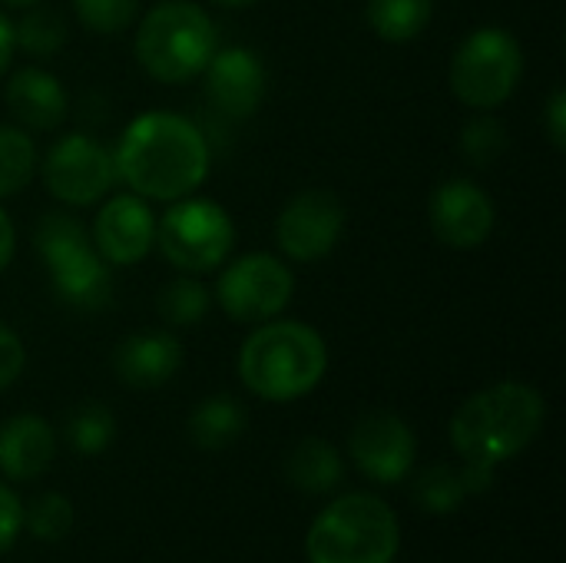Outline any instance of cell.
<instances>
[{
    "instance_id": "1",
    "label": "cell",
    "mask_w": 566,
    "mask_h": 563,
    "mask_svg": "<svg viewBox=\"0 0 566 563\" xmlns=\"http://www.w3.org/2000/svg\"><path fill=\"white\" fill-rule=\"evenodd\" d=\"M113 163L116 176L136 196L176 202L206 183L212 153L192 119L176 113H143L123 129Z\"/></svg>"
},
{
    "instance_id": "2",
    "label": "cell",
    "mask_w": 566,
    "mask_h": 563,
    "mask_svg": "<svg viewBox=\"0 0 566 563\" xmlns=\"http://www.w3.org/2000/svg\"><path fill=\"white\" fill-rule=\"evenodd\" d=\"M544 418L547 405L537 388L524 382H501L471 395L458 408L451 441L468 465L497 468L541 435Z\"/></svg>"
},
{
    "instance_id": "3",
    "label": "cell",
    "mask_w": 566,
    "mask_h": 563,
    "mask_svg": "<svg viewBox=\"0 0 566 563\" xmlns=\"http://www.w3.org/2000/svg\"><path fill=\"white\" fill-rule=\"evenodd\" d=\"M328 368L325 338L305 322H262L239 352L242 385L265 402L308 395Z\"/></svg>"
},
{
    "instance_id": "4",
    "label": "cell",
    "mask_w": 566,
    "mask_h": 563,
    "mask_svg": "<svg viewBox=\"0 0 566 563\" xmlns=\"http://www.w3.org/2000/svg\"><path fill=\"white\" fill-rule=\"evenodd\" d=\"M216 50V23L192 0H163L149 7L136 30V60L159 83L176 86L196 80Z\"/></svg>"
},
{
    "instance_id": "5",
    "label": "cell",
    "mask_w": 566,
    "mask_h": 563,
    "mask_svg": "<svg viewBox=\"0 0 566 563\" xmlns=\"http://www.w3.org/2000/svg\"><path fill=\"white\" fill-rule=\"evenodd\" d=\"M398 518L375 494L332 501L308 531L312 563H391L398 554Z\"/></svg>"
},
{
    "instance_id": "6",
    "label": "cell",
    "mask_w": 566,
    "mask_h": 563,
    "mask_svg": "<svg viewBox=\"0 0 566 563\" xmlns=\"http://www.w3.org/2000/svg\"><path fill=\"white\" fill-rule=\"evenodd\" d=\"M33 246L46 262L56 299L80 312H99L109 305L113 279L109 265L96 252L86 229L66 212H46L33 229Z\"/></svg>"
},
{
    "instance_id": "7",
    "label": "cell",
    "mask_w": 566,
    "mask_h": 563,
    "mask_svg": "<svg viewBox=\"0 0 566 563\" xmlns=\"http://www.w3.org/2000/svg\"><path fill=\"white\" fill-rule=\"evenodd\" d=\"M524 73V50L504 27L474 30L451 60V90L471 110H494L507 103Z\"/></svg>"
},
{
    "instance_id": "8",
    "label": "cell",
    "mask_w": 566,
    "mask_h": 563,
    "mask_svg": "<svg viewBox=\"0 0 566 563\" xmlns=\"http://www.w3.org/2000/svg\"><path fill=\"white\" fill-rule=\"evenodd\" d=\"M156 246L172 269L202 275L229 259L235 226L212 199H176V206H169V212L156 222Z\"/></svg>"
},
{
    "instance_id": "9",
    "label": "cell",
    "mask_w": 566,
    "mask_h": 563,
    "mask_svg": "<svg viewBox=\"0 0 566 563\" xmlns=\"http://www.w3.org/2000/svg\"><path fill=\"white\" fill-rule=\"evenodd\" d=\"M295 292V275L292 269L269 256V252H252L235 259L229 269H222L216 282V299L222 312L232 322L245 325H262L275 319Z\"/></svg>"
},
{
    "instance_id": "10",
    "label": "cell",
    "mask_w": 566,
    "mask_h": 563,
    "mask_svg": "<svg viewBox=\"0 0 566 563\" xmlns=\"http://www.w3.org/2000/svg\"><path fill=\"white\" fill-rule=\"evenodd\" d=\"M116 183L113 153L83 133H70L56 139L43 159V186L63 206H93Z\"/></svg>"
},
{
    "instance_id": "11",
    "label": "cell",
    "mask_w": 566,
    "mask_h": 563,
    "mask_svg": "<svg viewBox=\"0 0 566 563\" xmlns=\"http://www.w3.org/2000/svg\"><path fill=\"white\" fill-rule=\"evenodd\" d=\"M345 232V202L332 189H305L275 219V242L295 262L325 259Z\"/></svg>"
},
{
    "instance_id": "12",
    "label": "cell",
    "mask_w": 566,
    "mask_h": 563,
    "mask_svg": "<svg viewBox=\"0 0 566 563\" xmlns=\"http://www.w3.org/2000/svg\"><path fill=\"white\" fill-rule=\"evenodd\" d=\"M431 229L448 249H478L494 232V199L474 179H444L428 202Z\"/></svg>"
},
{
    "instance_id": "13",
    "label": "cell",
    "mask_w": 566,
    "mask_h": 563,
    "mask_svg": "<svg viewBox=\"0 0 566 563\" xmlns=\"http://www.w3.org/2000/svg\"><path fill=\"white\" fill-rule=\"evenodd\" d=\"M355 465L381 484H398L415 465V431L391 411L365 415L348 438Z\"/></svg>"
},
{
    "instance_id": "14",
    "label": "cell",
    "mask_w": 566,
    "mask_h": 563,
    "mask_svg": "<svg viewBox=\"0 0 566 563\" xmlns=\"http://www.w3.org/2000/svg\"><path fill=\"white\" fill-rule=\"evenodd\" d=\"M206 96L226 119H249L265 96V66L249 46H222L206 63Z\"/></svg>"
},
{
    "instance_id": "15",
    "label": "cell",
    "mask_w": 566,
    "mask_h": 563,
    "mask_svg": "<svg viewBox=\"0 0 566 563\" xmlns=\"http://www.w3.org/2000/svg\"><path fill=\"white\" fill-rule=\"evenodd\" d=\"M93 246L106 265H136L156 246V216L143 196L109 199L93 222Z\"/></svg>"
},
{
    "instance_id": "16",
    "label": "cell",
    "mask_w": 566,
    "mask_h": 563,
    "mask_svg": "<svg viewBox=\"0 0 566 563\" xmlns=\"http://www.w3.org/2000/svg\"><path fill=\"white\" fill-rule=\"evenodd\" d=\"M3 100H7L10 116H13L20 126L36 129V133L56 129V126L66 119V110H70V100H66L63 83H60L53 73L40 70V66H23V70H17V73L7 80Z\"/></svg>"
},
{
    "instance_id": "17",
    "label": "cell",
    "mask_w": 566,
    "mask_h": 563,
    "mask_svg": "<svg viewBox=\"0 0 566 563\" xmlns=\"http://www.w3.org/2000/svg\"><path fill=\"white\" fill-rule=\"evenodd\" d=\"M182 365V345L169 332H136L113 352V368L129 388H159Z\"/></svg>"
},
{
    "instance_id": "18",
    "label": "cell",
    "mask_w": 566,
    "mask_h": 563,
    "mask_svg": "<svg viewBox=\"0 0 566 563\" xmlns=\"http://www.w3.org/2000/svg\"><path fill=\"white\" fill-rule=\"evenodd\" d=\"M56 455L53 428L36 415H17L0 425V471L13 481H30L46 471Z\"/></svg>"
},
{
    "instance_id": "19",
    "label": "cell",
    "mask_w": 566,
    "mask_h": 563,
    "mask_svg": "<svg viewBox=\"0 0 566 563\" xmlns=\"http://www.w3.org/2000/svg\"><path fill=\"white\" fill-rule=\"evenodd\" d=\"M285 475L289 481L298 488V491H308V494H325L332 491L345 468H342V458L338 451L322 441V438H305L292 448L289 461H285Z\"/></svg>"
},
{
    "instance_id": "20",
    "label": "cell",
    "mask_w": 566,
    "mask_h": 563,
    "mask_svg": "<svg viewBox=\"0 0 566 563\" xmlns=\"http://www.w3.org/2000/svg\"><path fill=\"white\" fill-rule=\"evenodd\" d=\"M242 428H245V411L229 395H212L189 415V438L206 451H219L232 445L242 435Z\"/></svg>"
},
{
    "instance_id": "21",
    "label": "cell",
    "mask_w": 566,
    "mask_h": 563,
    "mask_svg": "<svg viewBox=\"0 0 566 563\" xmlns=\"http://www.w3.org/2000/svg\"><path fill=\"white\" fill-rule=\"evenodd\" d=\"M434 0H368V27L388 43H408L428 30Z\"/></svg>"
},
{
    "instance_id": "22",
    "label": "cell",
    "mask_w": 566,
    "mask_h": 563,
    "mask_svg": "<svg viewBox=\"0 0 566 563\" xmlns=\"http://www.w3.org/2000/svg\"><path fill=\"white\" fill-rule=\"evenodd\" d=\"M36 173V146L20 126L0 123V199L17 196Z\"/></svg>"
},
{
    "instance_id": "23",
    "label": "cell",
    "mask_w": 566,
    "mask_h": 563,
    "mask_svg": "<svg viewBox=\"0 0 566 563\" xmlns=\"http://www.w3.org/2000/svg\"><path fill=\"white\" fill-rule=\"evenodd\" d=\"M156 309L163 315L166 325L172 329H189V325H199L209 312V289L189 275L163 285L159 299H156Z\"/></svg>"
},
{
    "instance_id": "24",
    "label": "cell",
    "mask_w": 566,
    "mask_h": 563,
    "mask_svg": "<svg viewBox=\"0 0 566 563\" xmlns=\"http://www.w3.org/2000/svg\"><path fill=\"white\" fill-rule=\"evenodd\" d=\"M66 43V23L43 7H27V17L13 23V46L30 56H53Z\"/></svg>"
},
{
    "instance_id": "25",
    "label": "cell",
    "mask_w": 566,
    "mask_h": 563,
    "mask_svg": "<svg viewBox=\"0 0 566 563\" xmlns=\"http://www.w3.org/2000/svg\"><path fill=\"white\" fill-rule=\"evenodd\" d=\"M464 159L478 169H488L494 166L504 149H507V129L497 116H491L488 110L481 116H474L464 129H461V139H458Z\"/></svg>"
},
{
    "instance_id": "26",
    "label": "cell",
    "mask_w": 566,
    "mask_h": 563,
    "mask_svg": "<svg viewBox=\"0 0 566 563\" xmlns=\"http://www.w3.org/2000/svg\"><path fill=\"white\" fill-rule=\"evenodd\" d=\"M113 431H116V421L109 415L106 405L99 402H86L80 405L70 421H66V435H70V445L80 451V455H99L109 448L113 441Z\"/></svg>"
},
{
    "instance_id": "27",
    "label": "cell",
    "mask_w": 566,
    "mask_h": 563,
    "mask_svg": "<svg viewBox=\"0 0 566 563\" xmlns=\"http://www.w3.org/2000/svg\"><path fill=\"white\" fill-rule=\"evenodd\" d=\"M464 494H468V488H464L461 475H458L454 468H448V465L428 468V471L418 478V484H415L418 504H421L424 511H431V514H448V511H454V508L464 501Z\"/></svg>"
},
{
    "instance_id": "28",
    "label": "cell",
    "mask_w": 566,
    "mask_h": 563,
    "mask_svg": "<svg viewBox=\"0 0 566 563\" xmlns=\"http://www.w3.org/2000/svg\"><path fill=\"white\" fill-rule=\"evenodd\" d=\"M73 10L86 30L99 37H113L136 20L139 0H73Z\"/></svg>"
},
{
    "instance_id": "29",
    "label": "cell",
    "mask_w": 566,
    "mask_h": 563,
    "mask_svg": "<svg viewBox=\"0 0 566 563\" xmlns=\"http://www.w3.org/2000/svg\"><path fill=\"white\" fill-rule=\"evenodd\" d=\"M23 524L30 528L33 538L53 544V541L66 538L70 524H73V508L63 494H43L30 504V511L23 514Z\"/></svg>"
},
{
    "instance_id": "30",
    "label": "cell",
    "mask_w": 566,
    "mask_h": 563,
    "mask_svg": "<svg viewBox=\"0 0 566 563\" xmlns=\"http://www.w3.org/2000/svg\"><path fill=\"white\" fill-rule=\"evenodd\" d=\"M23 362H27V352H23L20 335L0 322V392H3V388H10V385L20 378Z\"/></svg>"
},
{
    "instance_id": "31",
    "label": "cell",
    "mask_w": 566,
    "mask_h": 563,
    "mask_svg": "<svg viewBox=\"0 0 566 563\" xmlns=\"http://www.w3.org/2000/svg\"><path fill=\"white\" fill-rule=\"evenodd\" d=\"M20 528H23V508L17 494H10L7 484H0V554L17 541Z\"/></svg>"
},
{
    "instance_id": "32",
    "label": "cell",
    "mask_w": 566,
    "mask_h": 563,
    "mask_svg": "<svg viewBox=\"0 0 566 563\" xmlns=\"http://www.w3.org/2000/svg\"><path fill=\"white\" fill-rule=\"evenodd\" d=\"M544 126H547V136L557 149H566V93L557 86L547 100V110H544Z\"/></svg>"
},
{
    "instance_id": "33",
    "label": "cell",
    "mask_w": 566,
    "mask_h": 563,
    "mask_svg": "<svg viewBox=\"0 0 566 563\" xmlns=\"http://www.w3.org/2000/svg\"><path fill=\"white\" fill-rule=\"evenodd\" d=\"M13 249H17V232H13V222H10V216L0 209V272L10 265V259H13Z\"/></svg>"
},
{
    "instance_id": "34",
    "label": "cell",
    "mask_w": 566,
    "mask_h": 563,
    "mask_svg": "<svg viewBox=\"0 0 566 563\" xmlns=\"http://www.w3.org/2000/svg\"><path fill=\"white\" fill-rule=\"evenodd\" d=\"M13 23L0 13V76L10 70V60H13Z\"/></svg>"
},
{
    "instance_id": "35",
    "label": "cell",
    "mask_w": 566,
    "mask_h": 563,
    "mask_svg": "<svg viewBox=\"0 0 566 563\" xmlns=\"http://www.w3.org/2000/svg\"><path fill=\"white\" fill-rule=\"evenodd\" d=\"M0 3H7V7H13V10H27V7H36L40 0H0Z\"/></svg>"
},
{
    "instance_id": "36",
    "label": "cell",
    "mask_w": 566,
    "mask_h": 563,
    "mask_svg": "<svg viewBox=\"0 0 566 563\" xmlns=\"http://www.w3.org/2000/svg\"><path fill=\"white\" fill-rule=\"evenodd\" d=\"M222 7H249V3H259V0H216Z\"/></svg>"
}]
</instances>
